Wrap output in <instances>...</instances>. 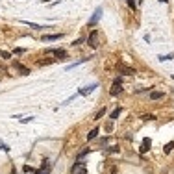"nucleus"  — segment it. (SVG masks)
I'll list each match as a JSON object with an SVG mask.
<instances>
[{"label": "nucleus", "instance_id": "9b49d317", "mask_svg": "<svg viewBox=\"0 0 174 174\" xmlns=\"http://www.w3.org/2000/svg\"><path fill=\"white\" fill-rule=\"evenodd\" d=\"M150 146H152V141L150 139H143V145H141V154H145Z\"/></svg>", "mask_w": 174, "mask_h": 174}, {"label": "nucleus", "instance_id": "393cba45", "mask_svg": "<svg viewBox=\"0 0 174 174\" xmlns=\"http://www.w3.org/2000/svg\"><path fill=\"white\" fill-rule=\"evenodd\" d=\"M54 61H56V59H43V61H39V65H50Z\"/></svg>", "mask_w": 174, "mask_h": 174}, {"label": "nucleus", "instance_id": "4468645a", "mask_svg": "<svg viewBox=\"0 0 174 174\" xmlns=\"http://www.w3.org/2000/svg\"><path fill=\"white\" fill-rule=\"evenodd\" d=\"M96 135H98V128H93V130H91V132H89V134H87V141H93V139H94Z\"/></svg>", "mask_w": 174, "mask_h": 174}, {"label": "nucleus", "instance_id": "a211bd4d", "mask_svg": "<svg viewBox=\"0 0 174 174\" xmlns=\"http://www.w3.org/2000/svg\"><path fill=\"white\" fill-rule=\"evenodd\" d=\"M106 115V107H102V110H98L96 111V115H94V121H98V118H102Z\"/></svg>", "mask_w": 174, "mask_h": 174}, {"label": "nucleus", "instance_id": "0eeeda50", "mask_svg": "<svg viewBox=\"0 0 174 174\" xmlns=\"http://www.w3.org/2000/svg\"><path fill=\"white\" fill-rule=\"evenodd\" d=\"M13 67L19 70V74H20V76H28V74H30V69H28V67H24V65H22V63H19V61H13Z\"/></svg>", "mask_w": 174, "mask_h": 174}, {"label": "nucleus", "instance_id": "f8f14e48", "mask_svg": "<svg viewBox=\"0 0 174 174\" xmlns=\"http://www.w3.org/2000/svg\"><path fill=\"white\" fill-rule=\"evenodd\" d=\"M22 22H24L26 26H30V28H34V30H46L45 26H41V24H35V22H30V20H22Z\"/></svg>", "mask_w": 174, "mask_h": 174}, {"label": "nucleus", "instance_id": "2eb2a0df", "mask_svg": "<svg viewBox=\"0 0 174 174\" xmlns=\"http://www.w3.org/2000/svg\"><path fill=\"white\" fill-rule=\"evenodd\" d=\"M121 111H122V107H115V110L111 111V115H110V118H111V121H115V118L121 115Z\"/></svg>", "mask_w": 174, "mask_h": 174}, {"label": "nucleus", "instance_id": "f3484780", "mask_svg": "<svg viewBox=\"0 0 174 174\" xmlns=\"http://www.w3.org/2000/svg\"><path fill=\"white\" fill-rule=\"evenodd\" d=\"M34 174H48V163H43L41 170H37V172H34Z\"/></svg>", "mask_w": 174, "mask_h": 174}, {"label": "nucleus", "instance_id": "7c9ffc66", "mask_svg": "<svg viewBox=\"0 0 174 174\" xmlns=\"http://www.w3.org/2000/svg\"><path fill=\"white\" fill-rule=\"evenodd\" d=\"M111 174H117V170H115V169H111Z\"/></svg>", "mask_w": 174, "mask_h": 174}, {"label": "nucleus", "instance_id": "7ed1b4c3", "mask_svg": "<svg viewBox=\"0 0 174 174\" xmlns=\"http://www.w3.org/2000/svg\"><path fill=\"white\" fill-rule=\"evenodd\" d=\"M70 174H87V165H85V161H76L72 169H70Z\"/></svg>", "mask_w": 174, "mask_h": 174}, {"label": "nucleus", "instance_id": "1a4fd4ad", "mask_svg": "<svg viewBox=\"0 0 174 174\" xmlns=\"http://www.w3.org/2000/svg\"><path fill=\"white\" fill-rule=\"evenodd\" d=\"M63 37V34H48V35H43V41H59Z\"/></svg>", "mask_w": 174, "mask_h": 174}, {"label": "nucleus", "instance_id": "ddd939ff", "mask_svg": "<svg viewBox=\"0 0 174 174\" xmlns=\"http://www.w3.org/2000/svg\"><path fill=\"white\" fill-rule=\"evenodd\" d=\"M163 98V91H152L150 93V100H159Z\"/></svg>", "mask_w": 174, "mask_h": 174}, {"label": "nucleus", "instance_id": "b1692460", "mask_svg": "<svg viewBox=\"0 0 174 174\" xmlns=\"http://www.w3.org/2000/svg\"><path fill=\"white\" fill-rule=\"evenodd\" d=\"M106 152H107V154H113V152H118V146H110V148H107Z\"/></svg>", "mask_w": 174, "mask_h": 174}, {"label": "nucleus", "instance_id": "dca6fc26", "mask_svg": "<svg viewBox=\"0 0 174 174\" xmlns=\"http://www.w3.org/2000/svg\"><path fill=\"white\" fill-rule=\"evenodd\" d=\"M158 59L159 61H170V59H174V52L167 54V56H158Z\"/></svg>", "mask_w": 174, "mask_h": 174}, {"label": "nucleus", "instance_id": "aec40b11", "mask_svg": "<svg viewBox=\"0 0 174 174\" xmlns=\"http://www.w3.org/2000/svg\"><path fill=\"white\" fill-rule=\"evenodd\" d=\"M89 152H91V148H85V150H82V152H80V154H78V159H82V158H85L87 154H89Z\"/></svg>", "mask_w": 174, "mask_h": 174}, {"label": "nucleus", "instance_id": "412c9836", "mask_svg": "<svg viewBox=\"0 0 174 174\" xmlns=\"http://www.w3.org/2000/svg\"><path fill=\"white\" fill-rule=\"evenodd\" d=\"M126 2H128V6L132 9H137V0H126Z\"/></svg>", "mask_w": 174, "mask_h": 174}, {"label": "nucleus", "instance_id": "f03ea898", "mask_svg": "<svg viewBox=\"0 0 174 174\" xmlns=\"http://www.w3.org/2000/svg\"><path fill=\"white\" fill-rule=\"evenodd\" d=\"M45 52H46V54H52L56 59H67V58H69L67 50H61V48H46Z\"/></svg>", "mask_w": 174, "mask_h": 174}, {"label": "nucleus", "instance_id": "39448f33", "mask_svg": "<svg viewBox=\"0 0 174 174\" xmlns=\"http://www.w3.org/2000/svg\"><path fill=\"white\" fill-rule=\"evenodd\" d=\"M100 15H102V8H96L94 13H93V17L89 19V22H87V26H94V24L100 20Z\"/></svg>", "mask_w": 174, "mask_h": 174}, {"label": "nucleus", "instance_id": "6ab92c4d", "mask_svg": "<svg viewBox=\"0 0 174 174\" xmlns=\"http://www.w3.org/2000/svg\"><path fill=\"white\" fill-rule=\"evenodd\" d=\"M172 148H174V143L170 141V143H167V145H165V148H163V150H165V154H170Z\"/></svg>", "mask_w": 174, "mask_h": 174}, {"label": "nucleus", "instance_id": "4be33fe9", "mask_svg": "<svg viewBox=\"0 0 174 174\" xmlns=\"http://www.w3.org/2000/svg\"><path fill=\"white\" fill-rule=\"evenodd\" d=\"M0 56H2L4 59H11V54H9V52H4V50H0Z\"/></svg>", "mask_w": 174, "mask_h": 174}, {"label": "nucleus", "instance_id": "cd10ccee", "mask_svg": "<svg viewBox=\"0 0 174 174\" xmlns=\"http://www.w3.org/2000/svg\"><path fill=\"white\" fill-rule=\"evenodd\" d=\"M26 52V48H15L13 50V54H24Z\"/></svg>", "mask_w": 174, "mask_h": 174}, {"label": "nucleus", "instance_id": "5701e85b", "mask_svg": "<svg viewBox=\"0 0 174 174\" xmlns=\"http://www.w3.org/2000/svg\"><path fill=\"white\" fill-rule=\"evenodd\" d=\"M22 170H24L26 174H28V172H30V174H34V172H35V170H34V169H32L30 165H24V167H22Z\"/></svg>", "mask_w": 174, "mask_h": 174}, {"label": "nucleus", "instance_id": "a878e982", "mask_svg": "<svg viewBox=\"0 0 174 174\" xmlns=\"http://www.w3.org/2000/svg\"><path fill=\"white\" fill-rule=\"evenodd\" d=\"M85 41V37H78L76 41H72V45H82V43Z\"/></svg>", "mask_w": 174, "mask_h": 174}, {"label": "nucleus", "instance_id": "6e6552de", "mask_svg": "<svg viewBox=\"0 0 174 174\" xmlns=\"http://www.w3.org/2000/svg\"><path fill=\"white\" fill-rule=\"evenodd\" d=\"M96 87H98V83H91V85H87V87H82V89L78 91V94H82V96H85V94H89V93H93Z\"/></svg>", "mask_w": 174, "mask_h": 174}, {"label": "nucleus", "instance_id": "c756f323", "mask_svg": "<svg viewBox=\"0 0 174 174\" xmlns=\"http://www.w3.org/2000/svg\"><path fill=\"white\" fill-rule=\"evenodd\" d=\"M32 118H34V117H26V118H20V122H30Z\"/></svg>", "mask_w": 174, "mask_h": 174}, {"label": "nucleus", "instance_id": "f257e3e1", "mask_svg": "<svg viewBox=\"0 0 174 174\" xmlns=\"http://www.w3.org/2000/svg\"><path fill=\"white\" fill-rule=\"evenodd\" d=\"M98 39H100V32H98V30H93L91 34H89V37L85 39V43H87L91 48H98V45H100Z\"/></svg>", "mask_w": 174, "mask_h": 174}, {"label": "nucleus", "instance_id": "20e7f679", "mask_svg": "<svg viewBox=\"0 0 174 174\" xmlns=\"http://www.w3.org/2000/svg\"><path fill=\"white\" fill-rule=\"evenodd\" d=\"M121 93H122V82L117 78V80L113 82V85H111V89H110V94H111V96H118Z\"/></svg>", "mask_w": 174, "mask_h": 174}, {"label": "nucleus", "instance_id": "423d86ee", "mask_svg": "<svg viewBox=\"0 0 174 174\" xmlns=\"http://www.w3.org/2000/svg\"><path fill=\"white\" fill-rule=\"evenodd\" d=\"M117 69H118V72H121V74H126V76L135 74V70H134L132 67H128V65H124V63H118V65H117Z\"/></svg>", "mask_w": 174, "mask_h": 174}, {"label": "nucleus", "instance_id": "2f4dec72", "mask_svg": "<svg viewBox=\"0 0 174 174\" xmlns=\"http://www.w3.org/2000/svg\"><path fill=\"white\" fill-rule=\"evenodd\" d=\"M137 2H143V0H137Z\"/></svg>", "mask_w": 174, "mask_h": 174}, {"label": "nucleus", "instance_id": "bb28decb", "mask_svg": "<svg viewBox=\"0 0 174 174\" xmlns=\"http://www.w3.org/2000/svg\"><path fill=\"white\" fill-rule=\"evenodd\" d=\"M154 115H143V121H154Z\"/></svg>", "mask_w": 174, "mask_h": 174}, {"label": "nucleus", "instance_id": "c85d7f7f", "mask_svg": "<svg viewBox=\"0 0 174 174\" xmlns=\"http://www.w3.org/2000/svg\"><path fill=\"white\" fill-rule=\"evenodd\" d=\"M0 150H4V152H9V146H8V145H2V143H0Z\"/></svg>", "mask_w": 174, "mask_h": 174}, {"label": "nucleus", "instance_id": "9d476101", "mask_svg": "<svg viewBox=\"0 0 174 174\" xmlns=\"http://www.w3.org/2000/svg\"><path fill=\"white\" fill-rule=\"evenodd\" d=\"M87 59H89V58H82V59H78V61H76V63H70V65H67V67H65V70H72L74 67H78V65H82V63H85Z\"/></svg>", "mask_w": 174, "mask_h": 174}]
</instances>
